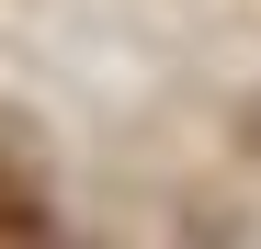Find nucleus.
<instances>
[{"instance_id":"obj_1","label":"nucleus","mask_w":261,"mask_h":249,"mask_svg":"<svg viewBox=\"0 0 261 249\" xmlns=\"http://www.w3.org/2000/svg\"><path fill=\"white\" fill-rule=\"evenodd\" d=\"M0 227H12V238H46V193H34L23 170H0Z\"/></svg>"}]
</instances>
